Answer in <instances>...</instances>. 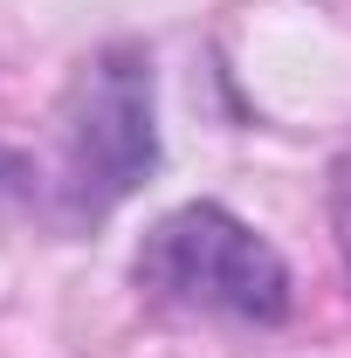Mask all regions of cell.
I'll return each mask as SVG.
<instances>
[{"instance_id":"3","label":"cell","mask_w":351,"mask_h":358,"mask_svg":"<svg viewBox=\"0 0 351 358\" xmlns=\"http://www.w3.org/2000/svg\"><path fill=\"white\" fill-rule=\"evenodd\" d=\"M331 234H338V255H345V275H351V145L331 166Z\"/></svg>"},{"instance_id":"2","label":"cell","mask_w":351,"mask_h":358,"mask_svg":"<svg viewBox=\"0 0 351 358\" xmlns=\"http://www.w3.org/2000/svg\"><path fill=\"white\" fill-rule=\"evenodd\" d=\"M152 166H159L152 55L103 48L62 103V173H55L62 221H103L152 179Z\"/></svg>"},{"instance_id":"1","label":"cell","mask_w":351,"mask_h":358,"mask_svg":"<svg viewBox=\"0 0 351 358\" xmlns=\"http://www.w3.org/2000/svg\"><path fill=\"white\" fill-rule=\"evenodd\" d=\"M131 282L152 303L234 317V324H282L296 303L289 262L275 255V241H262L220 200H186L173 214H159L152 234L138 241Z\"/></svg>"}]
</instances>
